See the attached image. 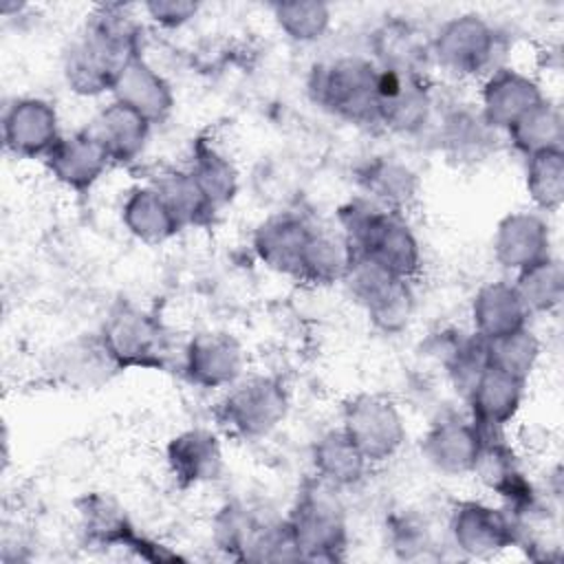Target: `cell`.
<instances>
[{
  "mask_svg": "<svg viewBox=\"0 0 564 564\" xmlns=\"http://www.w3.org/2000/svg\"><path fill=\"white\" fill-rule=\"evenodd\" d=\"M355 251L344 234H324L315 229L304 249L297 278L313 284H333L346 278Z\"/></svg>",
  "mask_w": 564,
  "mask_h": 564,
  "instance_id": "cell-24",
  "label": "cell"
},
{
  "mask_svg": "<svg viewBox=\"0 0 564 564\" xmlns=\"http://www.w3.org/2000/svg\"><path fill=\"white\" fill-rule=\"evenodd\" d=\"M507 134L511 143L527 156L546 150H562L564 119L560 108L544 97L516 123H511L507 128Z\"/></svg>",
  "mask_w": 564,
  "mask_h": 564,
  "instance_id": "cell-27",
  "label": "cell"
},
{
  "mask_svg": "<svg viewBox=\"0 0 564 564\" xmlns=\"http://www.w3.org/2000/svg\"><path fill=\"white\" fill-rule=\"evenodd\" d=\"M48 172L66 187L75 192L90 189L112 163L101 143L88 132H75L59 137L53 150L44 156Z\"/></svg>",
  "mask_w": 564,
  "mask_h": 564,
  "instance_id": "cell-12",
  "label": "cell"
},
{
  "mask_svg": "<svg viewBox=\"0 0 564 564\" xmlns=\"http://www.w3.org/2000/svg\"><path fill=\"white\" fill-rule=\"evenodd\" d=\"M123 223L143 242H161L181 229L154 185L130 192L123 203Z\"/></svg>",
  "mask_w": 564,
  "mask_h": 564,
  "instance_id": "cell-25",
  "label": "cell"
},
{
  "mask_svg": "<svg viewBox=\"0 0 564 564\" xmlns=\"http://www.w3.org/2000/svg\"><path fill=\"white\" fill-rule=\"evenodd\" d=\"M368 317L383 333H399L408 326L414 311V295L408 280L397 278L390 286H386L368 306Z\"/></svg>",
  "mask_w": 564,
  "mask_h": 564,
  "instance_id": "cell-36",
  "label": "cell"
},
{
  "mask_svg": "<svg viewBox=\"0 0 564 564\" xmlns=\"http://www.w3.org/2000/svg\"><path fill=\"white\" fill-rule=\"evenodd\" d=\"M485 341H487L489 366L520 381H527V377L533 372L535 361L540 357V341L527 326L496 339H485Z\"/></svg>",
  "mask_w": 564,
  "mask_h": 564,
  "instance_id": "cell-32",
  "label": "cell"
},
{
  "mask_svg": "<svg viewBox=\"0 0 564 564\" xmlns=\"http://www.w3.org/2000/svg\"><path fill=\"white\" fill-rule=\"evenodd\" d=\"M344 432L368 463L390 458L405 438L399 410L390 401L370 394H361L346 405Z\"/></svg>",
  "mask_w": 564,
  "mask_h": 564,
  "instance_id": "cell-7",
  "label": "cell"
},
{
  "mask_svg": "<svg viewBox=\"0 0 564 564\" xmlns=\"http://www.w3.org/2000/svg\"><path fill=\"white\" fill-rule=\"evenodd\" d=\"M452 535L460 551L485 557L511 546L518 540V524L502 509L482 502H463L452 516Z\"/></svg>",
  "mask_w": 564,
  "mask_h": 564,
  "instance_id": "cell-9",
  "label": "cell"
},
{
  "mask_svg": "<svg viewBox=\"0 0 564 564\" xmlns=\"http://www.w3.org/2000/svg\"><path fill=\"white\" fill-rule=\"evenodd\" d=\"M476 335L496 339L527 326L529 311L524 308L518 291L509 282H491L482 286L471 304Z\"/></svg>",
  "mask_w": 564,
  "mask_h": 564,
  "instance_id": "cell-22",
  "label": "cell"
},
{
  "mask_svg": "<svg viewBox=\"0 0 564 564\" xmlns=\"http://www.w3.org/2000/svg\"><path fill=\"white\" fill-rule=\"evenodd\" d=\"M375 55L379 68L423 77V66L432 59L430 44H423L419 33L403 22H386L375 33Z\"/></svg>",
  "mask_w": 564,
  "mask_h": 564,
  "instance_id": "cell-23",
  "label": "cell"
},
{
  "mask_svg": "<svg viewBox=\"0 0 564 564\" xmlns=\"http://www.w3.org/2000/svg\"><path fill=\"white\" fill-rule=\"evenodd\" d=\"M313 463L315 471L319 474L317 478L333 487H348L359 482L368 465L366 456L346 436L344 430L328 432L326 436L319 438V443L313 449Z\"/></svg>",
  "mask_w": 564,
  "mask_h": 564,
  "instance_id": "cell-26",
  "label": "cell"
},
{
  "mask_svg": "<svg viewBox=\"0 0 564 564\" xmlns=\"http://www.w3.org/2000/svg\"><path fill=\"white\" fill-rule=\"evenodd\" d=\"M150 121L121 101L108 104L86 128L108 152L110 161L128 163L134 161L148 139Z\"/></svg>",
  "mask_w": 564,
  "mask_h": 564,
  "instance_id": "cell-20",
  "label": "cell"
},
{
  "mask_svg": "<svg viewBox=\"0 0 564 564\" xmlns=\"http://www.w3.org/2000/svg\"><path fill=\"white\" fill-rule=\"evenodd\" d=\"M339 220L355 256H364L403 280L419 271L421 249L401 214L372 200H355L341 207Z\"/></svg>",
  "mask_w": 564,
  "mask_h": 564,
  "instance_id": "cell-2",
  "label": "cell"
},
{
  "mask_svg": "<svg viewBox=\"0 0 564 564\" xmlns=\"http://www.w3.org/2000/svg\"><path fill=\"white\" fill-rule=\"evenodd\" d=\"M112 93L117 101L130 106L150 123L163 121L174 106L170 84L141 55L119 73Z\"/></svg>",
  "mask_w": 564,
  "mask_h": 564,
  "instance_id": "cell-19",
  "label": "cell"
},
{
  "mask_svg": "<svg viewBox=\"0 0 564 564\" xmlns=\"http://www.w3.org/2000/svg\"><path fill=\"white\" fill-rule=\"evenodd\" d=\"M313 231L315 229L302 218L293 214H278L258 227L253 247L267 267L297 278L302 256Z\"/></svg>",
  "mask_w": 564,
  "mask_h": 564,
  "instance_id": "cell-18",
  "label": "cell"
},
{
  "mask_svg": "<svg viewBox=\"0 0 564 564\" xmlns=\"http://www.w3.org/2000/svg\"><path fill=\"white\" fill-rule=\"evenodd\" d=\"M189 172L214 207H220L223 203H227L236 192V172L231 163L223 154H218L214 148L198 145L196 159Z\"/></svg>",
  "mask_w": 564,
  "mask_h": 564,
  "instance_id": "cell-35",
  "label": "cell"
},
{
  "mask_svg": "<svg viewBox=\"0 0 564 564\" xmlns=\"http://www.w3.org/2000/svg\"><path fill=\"white\" fill-rule=\"evenodd\" d=\"M527 192L542 212H557L564 200V152L546 150L527 156Z\"/></svg>",
  "mask_w": 564,
  "mask_h": 564,
  "instance_id": "cell-31",
  "label": "cell"
},
{
  "mask_svg": "<svg viewBox=\"0 0 564 564\" xmlns=\"http://www.w3.org/2000/svg\"><path fill=\"white\" fill-rule=\"evenodd\" d=\"M516 291L531 313H549L560 306L564 295V273L562 264L555 258H544L522 271H518Z\"/></svg>",
  "mask_w": 564,
  "mask_h": 564,
  "instance_id": "cell-30",
  "label": "cell"
},
{
  "mask_svg": "<svg viewBox=\"0 0 564 564\" xmlns=\"http://www.w3.org/2000/svg\"><path fill=\"white\" fill-rule=\"evenodd\" d=\"M154 187L165 200V205L170 207L181 229L187 225H203L216 212V207L212 205L207 194L200 189L192 172L163 174L154 183Z\"/></svg>",
  "mask_w": 564,
  "mask_h": 564,
  "instance_id": "cell-29",
  "label": "cell"
},
{
  "mask_svg": "<svg viewBox=\"0 0 564 564\" xmlns=\"http://www.w3.org/2000/svg\"><path fill=\"white\" fill-rule=\"evenodd\" d=\"M498 51L496 31L474 13L452 18L430 42L432 59L447 73L458 77H474L482 70L500 68L494 64ZM489 70V73H491Z\"/></svg>",
  "mask_w": 564,
  "mask_h": 564,
  "instance_id": "cell-6",
  "label": "cell"
},
{
  "mask_svg": "<svg viewBox=\"0 0 564 564\" xmlns=\"http://www.w3.org/2000/svg\"><path fill=\"white\" fill-rule=\"evenodd\" d=\"M522 392L524 381L489 366L467 397L480 432L498 434L520 410Z\"/></svg>",
  "mask_w": 564,
  "mask_h": 564,
  "instance_id": "cell-17",
  "label": "cell"
},
{
  "mask_svg": "<svg viewBox=\"0 0 564 564\" xmlns=\"http://www.w3.org/2000/svg\"><path fill=\"white\" fill-rule=\"evenodd\" d=\"M242 348L227 333H200L185 350V372L203 388L234 386L242 372Z\"/></svg>",
  "mask_w": 564,
  "mask_h": 564,
  "instance_id": "cell-14",
  "label": "cell"
},
{
  "mask_svg": "<svg viewBox=\"0 0 564 564\" xmlns=\"http://www.w3.org/2000/svg\"><path fill=\"white\" fill-rule=\"evenodd\" d=\"M482 445V432L471 421L441 419L423 441L425 458L443 474L456 476L474 469Z\"/></svg>",
  "mask_w": 564,
  "mask_h": 564,
  "instance_id": "cell-16",
  "label": "cell"
},
{
  "mask_svg": "<svg viewBox=\"0 0 564 564\" xmlns=\"http://www.w3.org/2000/svg\"><path fill=\"white\" fill-rule=\"evenodd\" d=\"M549 225L531 212H513L498 223L494 251L505 269L522 271L549 258Z\"/></svg>",
  "mask_w": 564,
  "mask_h": 564,
  "instance_id": "cell-15",
  "label": "cell"
},
{
  "mask_svg": "<svg viewBox=\"0 0 564 564\" xmlns=\"http://www.w3.org/2000/svg\"><path fill=\"white\" fill-rule=\"evenodd\" d=\"M167 463L181 485H200L218 478L223 452L212 432L189 430L170 441Z\"/></svg>",
  "mask_w": 564,
  "mask_h": 564,
  "instance_id": "cell-21",
  "label": "cell"
},
{
  "mask_svg": "<svg viewBox=\"0 0 564 564\" xmlns=\"http://www.w3.org/2000/svg\"><path fill=\"white\" fill-rule=\"evenodd\" d=\"M7 148L24 159L46 156L59 141L57 112L44 99H15L2 119Z\"/></svg>",
  "mask_w": 564,
  "mask_h": 564,
  "instance_id": "cell-10",
  "label": "cell"
},
{
  "mask_svg": "<svg viewBox=\"0 0 564 564\" xmlns=\"http://www.w3.org/2000/svg\"><path fill=\"white\" fill-rule=\"evenodd\" d=\"M220 403V419L236 434L260 438L269 434L286 412V394L273 379L256 377L242 381Z\"/></svg>",
  "mask_w": 564,
  "mask_h": 564,
  "instance_id": "cell-8",
  "label": "cell"
},
{
  "mask_svg": "<svg viewBox=\"0 0 564 564\" xmlns=\"http://www.w3.org/2000/svg\"><path fill=\"white\" fill-rule=\"evenodd\" d=\"M139 26L123 4L99 7L86 29L64 53V75L70 90L99 95L112 90L119 73L139 57Z\"/></svg>",
  "mask_w": 564,
  "mask_h": 564,
  "instance_id": "cell-1",
  "label": "cell"
},
{
  "mask_svg": "<svg viewBox=\"0 0 564 564\" xmlns=\"http://www.w3.org/2000/svg\"><path fill=\"white\" fill-rule=\"evenodd\" d=\"M361 185L375 205L401 214V209L416 196V176L401 163L379 159L361 174Z\"/></svg>",
  "mask_w": 564,
  "mask_h": 564,
  "instance_id": "cell-28",
  "label": "cell"
},
{
  "mask_svg": "<svg viewBox=\"0 0 564 564\" xmlns=\"http://www.w3.org/2000/svg\"><path fill=\"white\" fill-rule=\"evenodd\" d=\"M84 531L90 540L106 544V546H130L132 542V529L126 522L123 511L104 496H88L84 500V507L79 509Z\"/></svg>",
  "mask_w": 564,
  "mask_h": 564,
  "instance_id": "cell-33",
  "label": "cell"
},
{
  "mask_svg": "<svg viewBox=\"0 0 564 564\" xmlns=\"http://www.w3.org/2000/svg\"><path fill=\"white\" fill-rule=\"evenodd\" d=\"M432 115V97L423 77L399 75L381 68L379 75V115L386 128L397 132L421 130Z\"/></svg>",
  "mask_w": 564,
  "mask_h": 564,
  "instance_id": "cell-11",
  "label": "cell"
},
{
  "mask_svg": "<svg viewBox=\"0 0 564 564\" xmlns=\"http://www.w3.org/2000/svg\"><path fill=\"white\" fill-rule=\"evenodd\" d=\"M542 99L544 95L531 77L513 68L500 66L489 73L482 86L480 117L489 128L507 130L511 123H516L527 110H531Z\"/></svg>",
  "mask_w": 564,
  "mask_h": 564,
  "instance_id": "cell-13",
  "label": "cell"
},
{
  "mask_svg": "<svg viewBox=\"0 0 564 564\" xmlns=\"http://www.w3.org/2000/svg\"><path fill=\"white\" fill-rule=\"evenodd\" d=\"M337 487L317 478L308 485L286 520L300 560H337L346 544V522Z\"/></svg>",
  "mask_w": 564,
  "mask_h": 564,
  "instance_id": "cell-4",
  "label": "cell"
},
{
  "mask_svg": "<svg viewBox=\"0 0 564 564\" xmlns=\"http://www.w3.org/2000/svg\"><path fill=\"white\" fill-rule=\"evenodd\" d=\"M99 341L117 368H163L170 359V337L161 322L132 306H119L108 317Z\"/></svg>",
  "mask_w": 564,
  "mask_h": 564,
  "instance_id": "cell-5",
  "label": "cell"
},
{
  "mask_svg": "<svg viewBox=\"0 0 564 564\" xmlns=\"http://www.w3.org/2000/svg\"><path fill=\"white\" fill-rule=\"evenodd\" d=\"M150 18L163 26H181L196 15L198 4L185 0H154L145 4Z\"/></svg>",
  "mask_w": 564,
  "mask_h": 564,
  "instance_id": "cell-37",
  "label": "cell"
},
{
  "mask_svg": "<svg viewBox=\"0 0 564 564\" xmlns=\"http://www.w3.org/2000/svg\"><path fill=\"white\" fill-rule=\"evenodd\" d=\"M280 29L297 42H315L324 37L330 24V11L322 2H280L273 4Z\"/></svg>",
  "mask_w": 564,
  "mask_h": 564,
  "instance_id": "cell-34",
  "label": "cell"
},
{
  "mask_svg": "<svg viewBox=\"0 0 564 564\" xmlns=\"http://www.w3.org/2000/svg\"><path fill=\"white\" fill-rule=\"evenodd\" d=\"M379 75L381 68L372 59L337 57L313 68L308 90L313 101L328 112L355 123H375L379 115Z\"/></svg>",
  "mask_w": 564,
  "mask_h": 564,
  "instance_id": "cell-3",
  "label": "cell"
}]
</instances>
